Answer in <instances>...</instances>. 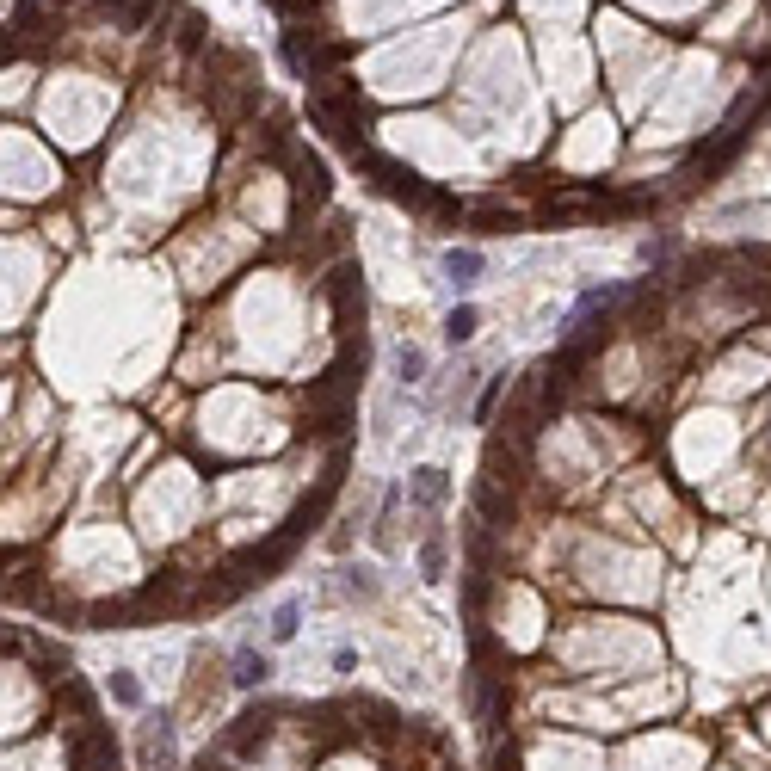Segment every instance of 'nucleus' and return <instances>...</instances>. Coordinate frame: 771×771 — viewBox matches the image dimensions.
<instances>
[{
	"label": "nucleus",
	"instance_id": "8",
	"mask_svg": "<svg viewBox=\"0 0 771 771\" xmlns=\"http://www.w3.org/2000/svg\"><path fill=\"white\" fill-rule=\"evenodd\" d=\"M420 574L426 580H445L451 574V543H445V531H438V525L420 537Z\"/></svg>",
	"mask_w": 771,
	"mask_h": 771
},
{
	"label": "nucleus",
	"instance_id": "10",
	"mask_svg": "<svg viewBox=\"0 0 771 771\" xmlns=\"http://www.w3.org/2000/svg\"><path fill=\"white\" fill-rule=\"evenodd\" d=\"M377 593H383V586H377L371 568H346V574H340V599H364V605H371Z\"/></svg>",
	"mask_w": 771,
	"mask_h": 771
},
{
	"label": "nucleus",
	"instance_id": "1",
	"mask_svg": "<svg viewBox=\"0 0 771 771\" xmlns=\"http://www.w3.org/2000/svg\"><path fill=\"white\" fill-rule=\"evenodd\" d=\"M358 161L371 167V179H377V192H383V198L414 204V210H432V216H463V204H457V198H445L438 186H426V179H420L408 161H389V155H371V149H364Z\"/></svg>",
	"mask_w": 771,
	"mask_h": 771
},
{
	"label": "nucleus",
	"instance_id": "12",
	"mask_svg": "<svg viewBox=\"0 0 771 771\" xmlns=\"http://www.w3.org/2000/svg\"><path fill=\"white\" fill-rule=\"evenodd\" d=\"M297 630H303V605H297V599H284V605L272 611V642H290Z\"/></svg>",
	"mask_w": 771,
	"mask_h": 771
},
{
	"label": "nucleus",
	"instance_id": "6",
	"mask_svg": "<svg viewBox=\"0 0 771 771\" xmlns=\"http://www.w3.org/2000/svg\"><path fill=\"white\" fill-rule=\"evenodd\" d=\"M445 278L457 284V290H469V284H482V272H488V260H482V247H445Z\"/></svg>",
	"mask_w": 771,
	"mask_h": 771
},
{
	"label": "nucleus",
	"instance_id": "4",
	"mask_svg": "<svg viewBox=\"0 0 771 771\" xmlns=\"http://www.w3.org/2000/svg\"><path fill=\"white\" fill-rule=\"evenodd\" d=\"M284 167H290V198H297V223H303V210L327 198V167L315 155H303V149H290Z\"/></svg>",
	"mask_w": 771,
	"mask_h": 771
},
{
	"label": "nucleus",
	"instance_id": "9",
	"mask_svg": "<svg viewBox=\"0 0 771 771\" xmlns=\"http://www.w3.org/2000/svg\"><path fill=\"white\" fill-rule=\"evenodd\" d=\"M475 327H482V309H475V303H457V309L445 315V340H451V346H469Z\"/></svg>",
	"mask_w": 771,
	"mask_h": 771
},
{
	"label": "nucleus",
	"instance_id": "2",
	"mask_svg": "<svg viewBox=\"0 0 771 771\" xmlns=\"http://www.w3.org/2000/svg\"><path fill=\"white\" fill-rule=\"evenodd\" d=\"M136 765L142 771H173L179 765V734H173V716L155 710L136 722Z\"/></svg>",
	"mask_w": 771,
	"mask_h": 771
},
{
	"label": "nucleus",
	"instance_id": "11",
	"mask_svg": "<svg viewBox=\"0 0 771 771\" xmlns=\"http://www.w3.org/2000/svg\"><path fill=\"white\" fill-rule=\"evenodd\" d=\"M401 500H408V494H383V512H377V525H371L377 549H395V512H401Z\"/></svg>",
	"mask_w": 771,
	"mask_h": 771
},
{
	"label": "nucleus",
	"instance_id": "3",
	"mask_svg": "<svg viewBox=\"0 0 771 771\" xmlns=\"http://www.w3.org/2000/svg\"><path fill=\"white\" fill-rule=\"evenodd\" d=\"M445 500H451V475L438 469V463H420V469L408 475V506L420 512L426 525H438V512H445Z\"/></svg>",
	"mask_w": 771,
	"mask_h": 771
},
{
	"label": "nucleus",
	"instance_id": "7",
	"mask_svg": "<svg viewBox=\"0 0 771 771\" xmlns=\"http://www.w3.org/2000/svg\"><path fill=\"white\" fill-rule=\"evenodd\" d=\"M389 364H395V383H401V389H420V383H426V352H420L414 340H401V346L389 352Z\"/></svg>",
	"mask_w": 771,
	"mask_h": 771
},
{
	"label": "nucleus",
	"instance_id": "14",
	"mask_svg": "<svg viewBox=\"0 0 771 771\" xmlns=\"http://www.w3.org/2000/svg\"><path fill=\"white\" fill-rule=\"evenodd\" d=\"M173 38H179V50H204L210 31H204V19H198V13H179V31H173Z\"/></svg>",
	"mask_w": 771,
	"mask_h": 771
},
{
	"label": "nucleus",
	"instance_id": "15",
	"mask_svg": "<svg viewBox=\"0 0 771 771\" xmlns=\"http://www.w3.org/2000/svg\"><path fill=\"white\" fill-rule=\"evenodd\" d=\"M112 697H118L124 710H136V704H142V685H136L130 673H112Z\"/></svg>",
	"mask_w": 771,
	"mask_h": 771
},
{
	"label": "nucleus",
	"instance_id": "5",
	"mask_svg": "<svg viewBox=\"0 0 771 771\" xmlns=\"http://www.w3.org/2000/svg\"><path fill=\"white\" fill-rule=\"evenodd\" d=\"M272 679V654L266 648H241V654H229V685L235 691H260Z\"/></svg>",
	"mask_w": 771,
	"mask_h": 771
},
{
	"label": "nucleus",
	"instance_id": "13",
	"mask_svg": "<svg viewBox=\"0 0 771 771\" xmlns=\"http://www.w3.org/2000/svg\"><path fill=\"white\" fill-rule=\"evenodd\" d=\"M469 216L482 229H512V204H500V198H488V204H469Z\"/></svg>",
	"mask_w": 771,
	"mask_h": 771
}]
</instances>
